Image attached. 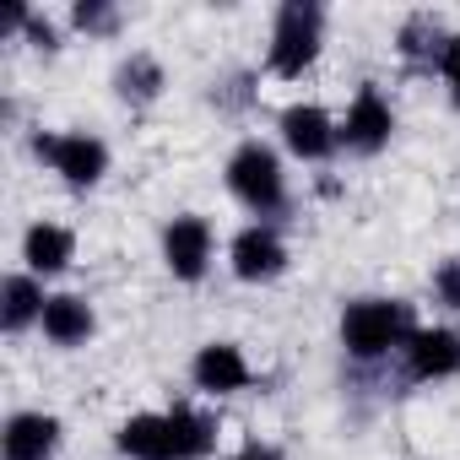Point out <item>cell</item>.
Wrapping results in <instances>:
<instances>
[{
	"label": "cell",
	"mask_w": 460,
	"mask_h": 460,
	"mask_svg": "<svg viewBox=\"0 0 460 460\" xmlns=\"http://www.w3.org/2000/svg\"><path fill=\"white\" fill-rule=\"evenodd\" d=\"M341 341L352 358H385L390 347L411 341V309L401 298H358L341 314Z\"/></svg>",
	"instance_id": "1"
},
{
	"label": "cell",
	"mask_w": 460,
	"mask_h": 460,
	"mask_svg": "<svg viewBox=\"0 0 460 460\" xmlns=\"http://www.w3.org/2000/svg\"><path fill=\"white\" fill-rule=\"evenodd\" d=\"M320 55V6L309 0H288L277 12V39H271V71L277 76H304Z\"/></svg>",
	"instance_id": "2"
},
{
	"label": "cell",
	"mask_w": 460,
	"mask_h": 460,
	"mask_svg": "<svg viewBox=\"0 0 460 460\" xmlns=\"http://www.w3.org/2000/svg\"><path fill=\"white\" fill-rule=\"evenodd\" d=\"M227 190H234L250 211H277L282 206V163H277V152L271 146H261V141H244L239 152H234V163H227Z\"/></svg>",
	"instance_id": "3"
},
{
	"label": "cell",
	"mask_w": 460,
	"mask_h": 460,
	"mask_svg": "<svg viewBox=\"0 0 460 460\" xmlns=\"http://www.w3.org/2000/svg\"><path fill=\"white\" fill-rule=\"evenodd\" d=\"M33 152L44 163H55V173H66L71 184H98L109 168V146L98 136H82V130L76 136H39Z\"/></svg>",
	"instance_id": "4"
},
{
	"label": "cell",
	"mask_w": 460,
	"mask_h": 460,
	"mask_svg": "<svg viewBox=\"0 0 460 460\" xmlns=\"http://www.w3.org/2000/svg\"><path fill=\"white\" fill-rule=\"evenodd\" d=\"M163 261L179 282H200L206 261H211V227L206 217H173L168 234H163Z\"/></svg>",
	"instance_id": "5"
},
{
	"label": "cell",
	"mask_w": 460,
	"mask_h": 460,
	"mask_svg": "<svg viewBox=\"0 0 460 460\" xmlns=\"http://www.w3.org/2000/svg\"><path fill=\"white\" fill-rule=\"evenodd\" d=\"M390 130H395V114H390V103H385L374 87H363V93L352 98V109H347L341 141H347L352 152H379V146L390 141Z\"/></svg>",
	"instance_id": "6"
},
{
	"label": "cell",
	"mask_w": 460,
	"mask_h": 460,
	"mask_svg": "<svg viewBox=\"0 0 460 460\" xmlns=\"http://www.w3.org/2000/svg\"><path fill=\"white\" fill-rule=\"evenodd\" d=\"M190 374H195V385H200L206 395H234V390L250 385V363H244V352H239L234 341H211V347H200Z\"/></svg>",
	"instance_id": "7"
},
{
	"label": "cell",
	"mask_w": 460,
	"mask_h": 460,
	"mask_svg": "<svg viewBox=\"0 0 460 460\" xmlns=\"http://www.w3.org/2000/svg\"><path fill=\"white\" fill-rule=\"evenodd\" d=\"M282 141H288L304 163H320V157H331V146H336V125H331L325 109L293 103V109L282 114Z\"/></svg>",
	"instance_id": "8"
},
{
	"label": "cell",
	"mask_w": 460,
	"mask_h": 460,
	"mask_svg": "<svg viewBox=\"0 0 460 460\" xmlns=\"http://www.w3.org/2000/svg\"><path fill=\"white\" fill-rule=\"evenodd\" d=\"M406 374L411 379H449V374H460V336L455 331H411Z\"/></svg>",
	"instance_id": "9"
},
{
	"label": "cell",
	"mask_w": 460,
	"mask_h": 460,
	"mask_svg": "<svg viewBox=\"0 0 460 460\" xmlns=\"http://www.w3.org/2000/svg\"><path fill=\"white\" fill-rule=\"evenodd\" d=\"M282 266H288V250L271 227H244L234 239V271L244 282H271V277H282Z\"/></svg>",
	"instance_id": "10"
},
{
	"label": "cell",
	"mask_w": 460,
	"mask_h": 460,
	"mask_svg": "<svg viewBox=\"0 0 460 460\" xmlns=\"http://www.w3.org/2000/svg\"><path fill=\"white\" fill-rule=\"evenodd\" d=\"M60 444V422L44 417V411H17L6 422V433H0V449H6V460H49Z\"/></svg>",
	"instance_id": "11"
},
{
	"label": "cell",
	"mask_w": 460,
	"mask_h": 460,
	"mask_svg": "<svg viewBox=\"0 0 460 460\" xmlns=\"http://www.w3.org/2000/svg\"><path fill=\"white\" fill-rule=\"evenodd\" d=\"M44 336L55 341V347H76V341H87L93 336V309H87V298H76V293H60V298H49L44 304Z\"/></svg>",
	"instance_id": "12"
},
{
	"label": "cell",
	"mask_w": 460,
	"mask_h": 460,
	"mask_svg": "<svg viewBox=\"0 0 460 460\" xmlns=\"http://www.w3.org/2000/svg\"><path fill=\"white\" fill-rule=\"evenodd\" d=\"M71 255H76L71 227H60V222H39V227H28V239H22V261H28L33 271H66V266H71Z\"/></svg>",
	"instance_id": "13"
},
{
	"label": "cell",
	"mask_w": 460,
	"mask_h": 460,
	"mask_svg": "<svg viewBox=\"0 0 460 460\" xmlns=\"http://www.w3.org/2000/svg\"><path fill=\"white\" fill-rule=\"evenodd\" d=\"M119 449L130 460H173V444H168V417L157 411H141L119 428Z\"/></svg>",
	"instance_id": "14"
},
{
	"label": "cell",
	"mask_w": 460,
	"mask_h": 460,
	"mask_svg": "<svg viewBox=\"0 0 460 460\" xmlns=\"http://www.w3.org/2000/svg\"><path fill=\"white\" fill-rule=\"evenodd\" d=\"M168 444H173V460H200V455H211V422L190 406H173L168 411Z\"/></svg>",
	"instance_id": "15"
},
{
	"label": "cell",
	"mask_w": 460,
	"mask_h": 460,
	"mask_svg": "<svg viewBox=\"0 0 460 460\" xmlns=\"http://www.w3.org/2000/svg\"><path fill=\"white\" fill-rule=\"evenodd\" d=\"M0 298H6V309H0V325L6 331H22L28 320H44V304H49L33 277H6V293Z\"/></svg>",
	"instance_id": "16"
},
{
	"label": "cell",
	"mask_w": 460,
	"mask_h": 460,
	"mask_svg": "<svg viewBox=\"0 0 460 460\" xmlns=\"http://www.w3.org/2000/svg\"><path fill=\"white\" fill-rule=\"evenodd\" d=\"M157 87H163V71H157L146 55H136L130 66H119V93H125V98L146 103V98H157Z\"/></svg>",
	"instance_id": "17"
},
{
	"label": "cell",
	"mask_w": 460,
	"mask_h": 460,
	"mask_svg": "<svg viewBox=\"0 0 460 460\" xmlns=\"http://www.w3.org/2000/svg\"><path fill=\"white\" fill-rule=\"evenodd\" d=\"M433 293H438V304L460 309V261H444V266L433 271Z\"/></svg>",
	"instance_id": "18"
},
{
	"label": "cell",
	"mask_w": 460,
	"mask_h": 460,
	"mask_svg": "<svg viewBox=\"0 0 460 460\" xmlns=\"http://www.w3.org/2000/svg\"><path fill=\"white\" fill-rule=\"evenodd\" d=\"M76 28H82V33H109V28H114V12L98 6V0H82V6H76Z\"/></svg>",
	"instance_id": "19"
},
{
	"label": "cell",
	"mask_w": 460,
	"mask_h": 460,
	"mask_svg": "<svg viewBox=\"0 0 460 460\" xmlns=\"http://www.w3.org/2000/svg\"><path fill=\"white\" fill-rule=\"evenodd\" d=\"M438 71L449 76V87H455V109H460V33L444 44V60H438Z\"/></svg>",
	"instance_id": "20"
},
{
	"label": "cell",
	"mask_w": 460,
	"mask_h": 460,
	"mask_svg": "<svg viewBox=\"0 0 460 460\" xmlns=\"http://www.w3.org/2000/svg\"><path fill=\"white\" fill-rule=\"evenodd\" d=\"M234 460H277V449H266V444H244Z\"/></svg>",
	"instance_id": "21"
},
{
	"label": "cell",
	"mask_w": 460,
	"mask_h": 460,
	"mask_svg": "<svg viewBox=\"0 0 460 460\" xmlns=\"http://www.w3.org/2000/svg\"><path fill=\"white\" fill-rule=\"evenodd\" d=\"M28 33H33L44 49H55V28H49V22H28Z\"/></svg>",
	"instance_id": "22"
}]
</instances>
